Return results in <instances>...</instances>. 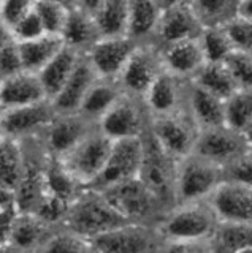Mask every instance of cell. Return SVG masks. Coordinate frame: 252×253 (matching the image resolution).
I'll use <instances>...</instances> for the list:
<instances>
[{"label": "cell", "mask_w": 252, "mask_h": 253, "mask_svg": "<svg viewBox=\"0 0 252 253\" xmlns=\"http://www.w3.org/2000/svg\"><path fill=\"white\" fill-rule=\"evenodd\" d=\"M212 249H214V253H233V252H230V250H228V249L222 247V245L216 244L214 241H212Z\"/></svg>", "instance_id": "cell-53"}, {"label": "cell", "mask_w": 252, "mask_h": 253, "mask_svg": "<svg viewBox=\"0 0 252 253\" xmlns=\"http://www.w3.org/2000/svg\"><path fill=\"white\" fill-rule=\"evenodd\" d=\"M113 142L97 125L59 160L83 187H91L103 169Z\"/></svg>", "instance_id": "cell-5"}, {"label": "cell", "mask_w": 252, "mask_h": 253, "mask_svg": "<svg viewBox=\"0 0 252 253\" xmlns=\"http://www.w3.org/2000/svg\"><path fill=\"white\" fill-rule=\"evenodd\" d=\"M24 172V152L19 141L3 138L0 141V185L16 192Z\"/></svg>", "instance_id": "cell-33"}, {"label": "cell", "mask_w": 252, "mask_h": 253, "mask_svg": "<svg viewBox=\"0 0 252 253\" xmlns=\"http://www.w3.org/2000/svg\"><path fill=\"white\" fill-rule=\"evenodd\" d=\"M192 83L222 100H227L238 90L235 78L225 62L204 63L199 75L192 79Z\"/></svg>", "instance_id": "cell-32"}, {"label": "cell", "mask_w": 252, "mask_h": 253, "mask_svg": "<svg viewBox=\"0 0 252 253\" xmlns=\"http://www.w3.org/2000/svg\"><path fill=\"white\" fill-rule=\"evenodd\" d=\"M94 253H99V252H96V250H94Z\"/></svg>", "instance_id": "cell-60"}, {"label": "cell", "mask_w": 252, "mask_h": 253, "mask_svg": "<svg viewBox=\"0 0 252 253\" xmlns=\"http://www.w3.org/2000/svg\"><path fill=\"white\" fill-rule=\"evenodd\" d=\"M52 2H56V3H60V5H64L67 8H76L78 6V0H52Z\"/></svg>", "instance_id": "cell-52"}, {"label": "cell", "mask_w": 252, "mask_h": 253, "mask_svg": "<svg viewBox=\"0 0 252 253\" xmlns=\"http://www.w3.org/2000/svg\"><path fill=\"white\" fill-rule=\"evenodd\" d=\"M2 85H3V78L0 76V92H2Z\"/></svg>", "instance_id": "cell-57"}, {"label": "cell", "mask_w": 252, "mask_h": 253, "mask_svg": "<svg viewBox=\"0 0 252 253\" xmlns=\"http://www.w3.org/2000/svg\"><path fill=\"white\" fill-rule=\"evenodd\" d=\"M189 83L191 81H183V79L163 71L143 98L149 116L160 117L183 109L186 106V92Z\"/></svg>", "instance_id": "cell-18"}, {"label": "cell", "mask_w": 252, "mask_h": 253, "mask_svg": "<svg viewBox=\"0 0 252 253\" xmlns=\"http://www.w3.org/2000/svg\"><path fill=\"white\" fill-rule=\"evenodd\" d=\"M24 71L19 43L13 42L0 47V76L3 79Z\"/></svg>", "instance_id": "cell-42"}, {"label": "cell", "mask_w": 252, "mask_h": 253, "mask_svg": "<svg viewBox=\"0 0 252 253\" xmlns=\"http://www.w3.org/2000/svg\"><path fill=\"white\" fill-rule=\"evenodd\" d=\"M240 18L252 22V0H241V5H240Z\"/></svg>", "instance_id": "cell-48"}, {"label": "cell", "mask_w": 252, "mask_h": 253, "mask_svg": "<svg viewBox=\"0 0 252 253\" xmlns=\"http://www.w3.org/2000/svg\"><path fill=\"white\" fill-rule=\"evenodd\" d=\"M0 212H2V209H0Z\"/></svg>", "instance_id": "cell-62"}, {"label": "cell", "mask_w": 252, "mask_h": 253, "mask_svg": "<svg viewBox=\"0 0 252 253\" xmlns=\"http://www.w3.org/2000/svg\"><path fill=\"white\" fill-rule=\"evenodd\" d=\"M103 193L129 223L157 226L168 212L152 190L140 177L108 188Z\"/></svg>", "instance_id": "cell-3"}, {"label": "cell", "mask_w": 252, "mask_h": 253, "mask_svg": "<svg viewBox=\"0 0 252 253\" xmlns=\"http://www.w3.org/2000/svg\"><path fill=\"white\" fill-rule=\"evenodd\" d=\"M137 46L138 43L127 35L103 37L84 54V57L99 78L117 81Z\"/></svg>", "instance_id": "cell-15"}, {"label": "cell", "mask_w": 252, "mask_h": 253, "mask_svg": "<svg viewBox=\"0 0 252 253\" xmlns=\"http://www.w3.org/2000/svg\"><path fill=\"white\" fill-rule=\"evenodd\" d=\"M149 131L165 152L178 162L194 152L200 134L186 106L173 114L151 117Z\"/></svg>", "instance_id": "cell-7"}, {"label": "cell", "mask_w": 252, "mask_h": 253, "mask_svg": "<svg viewBox=\"0 0 252 253\" xmlns=\"http://www.w3.org/2000/svg\"><path fill=\"white\" fill-rule=\"evenodd\" d=\"M203 32L202 24L194 14L191 5H181L162 10V16L154 35V44L157 47L184 40L200 38Z\"/></svg>", "instance_id": "cell-17"}, {"label": "cell", "mask_w": 252, "mask_h": 253, "mask_svg": "<svg viewBox=\"0 0 252 253\" xmlns=\"http://www.w3.org/2000/svg\"><path fill=\"white\" fill-rule=\"evenodd\" d=\"M35 13L40 18L46 34L60 37L62 30L65 27L70 8L52 2V0H37Z\"/></svg>", "instance_id": "cell-37"}, {"label": "cell", "mask_w": 252, "mask_h": 253, "mask_svg": "<svg viewBox=\"0 0 252 253\" xmlns=\"http://www.w3.org/2000/svg\"><path fill=\"white\" fill-rule=\"evenodd\" d=\"M224 172L225 179L236 180L252 187V150H249L246 155H243L232 165H228L227 168H224Z\"/></svg>", "instance_id": "cell-43"}, {"label": "cell", "mask_w": 252, "mask_h": 253, "mask_svg": "<svg viewBox=\"0 0 252 253\" xmlns=\"http://www.w3.org/2000/svg\"><path fill=\"white\" fill-rule=\"evenodd\" d=\"M220 223L252 225V187L236 180H222L208 198Z\"/></svg>", "instance_id": "cell-14"}, {"label": "cell", "mask_w": 252, "mask_h": 253, "mask_svg": "<svg viewBox=\"0 0 252 253\" xmlns=\"http://www.w3.org/2000/svg\"><path fill=\"white\" fill-rule=\"evenodd\" d=\"M199 42H200L206 63L225 62L235 52L233 44L230 42V37H228L225 27L203 29Z\"/></svg>", "instance_id": "cell-36"}, {"label": "cell", "mask_w": 252, "mask_h": 253, "mask_svg": "<svg viewBox=\"0 0 252 253\" xmlns=\"http://www.w3.org/2000/svg\"><path fill=\"white\" fill-rule=\"evenodd\" d=\"M159 49L165 71L183 81H192L206 63L199 38L171 43Z\"/></svg>", "instance_id": "cell-19"}, {"label": "cell", "mask_w": 252, "mask_h": 253, "mask_svg": "<svg viewBox=\"0 0 252 253\" xmlns=\"http://www.w3.org/2000/svg\"><path fill=\"white\" fill-rule=\"evenodd\" d=\"M37 0H3L2 6H0V14L2 18L13 26L21 18L35 10Z\"/></svg>", "instance_id": "cell-44"}, {"label": "cell", "mask_w": 252, "mask_h": 253, "mask_svg": "<svg viewBox=\"0 0 252 253\" xmlns=\"http://www.w3.org/2000/svg\"><path fill=\"white\" fill-rule=\"evenodd\" d=\"M225 63L230 68L238 89L252 90V55L233 52Z\"/></svg>", "instance_id": "cell-40"}, {"label": "cell", "mask_w": 252, "mask_h": 253, "mask_svg": "<svg viewBox=\"0 0 252 253\" xmlns=\"http://www.w3.org/2000/svg\"><path fill=\"white\" fill-rule=\"evenodd\" d=\"M157 2L162 6V10H167V8H173V6H181V5H191V0H157Z\"/></svg>", "instance_id": "cell-50"}, {"label": "cell", "mask_w": 252, "mask_h": 253, "mask_svg": "<svg viewBox=\"0 0 252 253\" xmlns=\"http://www.w3.org/2000/svg\"><path fill=\"white\" fill-rule=\"evenodd\" d=\"M32 253H94V247L89 239L57 226Z\"/></svg>", "instance_id": "cell-34"}, {"label": "cell", "mask_w": 252, "mask_h": 253, "mask_svg": "<svg viewBox=\"0 0 252 253\" xmlns=\"http://www.w3.org/2000/svg\"><path fill=\"white\" fill-rule=\"evenodd\" d=\"M97 73L91 67L88 59L83 55L81 62L78 63L73 75L68 78L64 87L50 100L57 114H73L80 111L81 103L89 92L91 85L97 81Z\"/></svg>", "instance_id": "cell-21"}, {"label": "cell", "mask_w": 252, "mask_h": 253, "mask_svg": "<svg viewBox=\"0 0 252 253\" xmlns=\"http://www.w3.org/2000/svg\"><path fill=\"white\" fill-rule=\"evenodd\" d=\"M220 221L208 200L176 204L171 208L155 229L162 242H200L216 236Z\"/></svg>", "instance_id": "cell-1"}, {"label": "cell", "mask_w": 252, "mask_h": 253, "mask_svg": "<svg viewBox=\"0 0 252 253\" xmlns=\"http://www.w3.org/2000/svg\"><path fill=\"white\" fill-rule=\"evenodd\" d=\"M0 253H22V252H21L19 249L14 247L13 244L6 242V244H2V245H0Z\"/></svg>", "instance_id": "cell-51"}, {"label": "cell", "mask_w": 252, "mask_h": 253, "mask_svg": "<svg viewBox=\"0 0 252 253\" xmlns=\"http://www.w3.org/2000/svg\"><path fill=\"white\" fill-rule=\"evenodd\" d=\"M122 93L124 92L119 83L114 81V79L97 78V81L91 85L89 92L86 93L78 113L88 121L99 124L100 119L113 108V105L121 98Z\"/></svg>", "instance_id": "cell-25"}, {"label": "cell", "mask_w": 252, "mask_h": 253, "mask_svg": "<svg viewBox=\"0 0 252 253\" xmlns=\"http://www.w3.org/2000/svg\"><path fill=\"white\" fill-rule=\"evenodd\" d=\"M81 59H83V54L64 46L57 52L56 57H54L40 73H37L50 100L64 87V84L68 81V78L73 75V71L76 70Z\"/></svg>", "instance_id": "cell-27"}, {"label": "cell", "mask_w": 252, "mask_h": 253, "mask_svg": "<svg viewBox=\"0 0 252 253\" xmlns=\"http://www.w3.org/2000/svg\"><path fill=\"white\" fill-rule=\"evenodd\" d=\"M124 223L129 221L114 209L103 192L86 187L68 206L62 226L92 241L94 237Z\"/></svg>", "instance_id": "cell-2"}, {"label": "cell", "mask_w": 252, "mask_h": 253, "mask_svg": "<svg viewBox=\"0 0 252 253\" xmlns=\"http://www.w3.org/2000/svg\"><path fill=\"white\" fill-rule=\"evenodd\" d=\"M251 150V141L241 131L227 125L202 130L197 139L194 152L206 160L227 168Z\"/></svg>", "instance_id": "cell-12"}, {"label": "cell", "mask_w": 252, "mask_h": 253, "mask_svg": "<svg viewBox=\"0 0 252 253\" xmlns=\"http://www.w3.org/2000/svg\"><path fill=\"white\" fill-rule=\"evenodd\" d=\"M64 46L65 44L62 37L51 34H45L35 40H30V42L19 43L24 70L40 73Z\"/></svg>", "instance_id": "cell-28"}, {"label": "cell", "mask_w": 252, "mask_h": 253, "mask_svg": "<svg viewBox=\"0 0 252 253\" xmlns=\"http://www.w3.org/2000/svg\"><path fill=\"white\" fill-rule=\"evenodd\" d=\"M251 150H252V144H251Z\"/></svg>", "instance_id": "cell-61"}, {"label": "cell", "mask_w": 252, "mask_h": 253, "mask_svg": "<svg viewBox=\"0 0 252 253\" xmlns=\"http://www.w3.org/2000/svg\"><path fill=\"white\" fill-rule=\"evenodd\" d=\"M45 100L50 98L37 73L24 70L18 75L3 79L2 92H0V105L5 109L35 105V103Z\"/></svg>", "instance_id": "cell-22"}, {"label": "cell", "mask_w": 252, "mask_h": 253, "mask_svg": "<svg viewBox=\"0 0 252 253\" xmlns=\"http://www.w3.org/2000/svg\"><path fill=\"white\" fill-rule=\"evenodd\" d=\"M3 138H5V136H3V133H2V131H0V141H2Z\"/></svg>", "instance_id": "cell-58"}, {"label": "cell", "mask_w": 252, "mask_h": 253, "mask_svg": "<svg viewBox=\"0 0 252 253\" xmlns=\"http://www.w3.org/2000/svg\"><path fill=\"white\" fill-rule=\"evenodd\" d=\"M60 37L67 47L83 55L101 38L94 14L80 6L70 10Z\"/></svg>", "instance_id": "cell-23"}, {"label": "cell", "mask_w": 252, "mask_h": 253, "mask_svg": "<svg viewBox=\"0 0 252 253\" xmlns=\"http://www.w3.org/2000/svg\"><path fill=\"white\" fill-rule=\"evenodd\" d=\"M151 116L145 106L143 100L122 93L113 108L99 121L100 131L109 139L121 141L141 138L149 130Z\"/></svg>", "instance_id": "cell-8"}, {"label": "cell", "mask_w": 252, "mask_h": 253, "mask_svg": "<svg viewBox=\"0 0 252 253\" xmlns=\"http://www.w3.org/2000/svg\"><path fill=\"white\" fill-rule=\"evenodd\" d=\"M246 136H248V139L251 141V144H252V122L249 125V128L246 130Z\"/></svg>", "instance_id": "cell-55"}, {"label": "cell", "mask_w": 252, "mask_h": 253, "mask_svg": "<svg viewBox=\"0 0 252 253\" xmlns=\"http://www.w3.org/2000/svg\"><path fill=\"white\" fill-rule=\"evenodd\" d=\"M212 241L230 252H235L244 245H252V225L220 223Z\"/></svg>", "instance_id": "cell-38"}, {"label": "cell", "mask_w": 252, "mask_h": 253, "mask_svg": "<svg viewBox=\"0 0 252 253\" xmlns=\"http://www.w3.org/2000/svg\"><path fill=\"white\" fill-rule=\"evenodd\" d=\"M141 160H143V136L114 141L103 169L91 188L105 192L111 187L137 179L140 176Z\"/></svg>", "instance_id": "cell-9"}, {"label": "cell", "mask_w": 252, "mask_h": 253, "mask_svg": "<svg viewBox=\"0 0 252 253\" xmlns=\"http://www.w3.org/2000/svg\"><path fill=\"white\" fill-rule=\"evenodd\" d=\"M225 29L228 37H230L235 52L252 55V22L238 16Z\"/></svg>", "instance_id": "cell-39"}, {"label": "cell", "mask_w": 252, "mask_h": 253, "mask_svg": "<svg viewBox=\"0 0 252 253\" xmlns=\"http://www.w3.org/2000/svg\"><path fill=\"white\" fill-rule=\"evenodd\" d=\"M13 42H14L13 29L10 24L2 18V14H0V47L8 44V43H13Z\"/></svg>", "instance_id": "cell-47"}, {"label": "cell", "mask_w": 252, "mask_h": 253, "mask_svg": "<svg viewBox=\"0 0 252 253\" xmlns=\"http://www.w3.org/2000/svg\"><path fill=\"white\" fill-rule=\"evenodd\" d=\"M54 116H56V111L50 100L35 103V105L5 109L0 119V131L3 133L5 138L14 141L42 136Z\"/></svg>", "instance_id": "cell-13"}, {"label": "cell", "mask_w": 252, "mask_h": 253, "mask_svg": "<svg viewBox=\"0 0 252 253\" xmlns=\"http://www.w3.org/2000/svg\"><path fill=\"white\" fill-rule=\"evenodd\" d=\"M97 124L88 121L80 113L54 116L50 126L42 134L43 144L51 157L60 158L73 149Z\"/></svg>", "instance_id": "cell-16"}, {"label": "cell", "mask_w": 252, "mask_h": 253, "mask_svg": "<svg viewBox=\"0 0 252 253\" xmlns=\"http://www.w3.org/2000/svg\"><path fill=\"white\" fill-rule=\"evenodd\" d=\"M91 242L99 253H157L162 245L155 226L141 223H124Z\"/></svg>", "instance_id": "cell-11"}, {"label": "cell", "mask_w": 252, "mask_h": 253, "mask_svg": "<svg viewBox=\"0 0 252 253\" xmlns=\"http://www.w3.org/2000/svg\"><path fill=\"white\" fill-rule=\"evenodd\" d=\"M130 0H103L94 11V19L101 38L103 37H124L129 27Z\"/></svg>", "instance_id": "cell-31"}, {"label": "cell", "mask_w": 252, "mask_h": 253, "mask_svg": "<svg viewBox=\"0 0 252 253\" xmlns=\"http://www.w3.org/2000/svg\"><path fill=\"white\" fill-rule=\"evenodd\" d=\"M233 253H252V245H244V247L236 249Z\"/></svg>", "instance_id": "cell-54"}, {"label": "cell", "mask_w": 252, "mask_h": 253, "mask_svg": "<svg viewBox=\"0 0 252 253\" xmlns=\"http://www.w3.org/2000/svg\"><path fill=\"white\" fill-rule=\"evenodd\" d=\"M45 185H46V195L56 198V200L68 206L86 188L65 169V166L56 157H50L48 160Z\"/></svg>", "instance_id": "cell-30"}, {"label": "cell", "mask_w": 252, "mask_h": 253, "mask_svg": "<svg viewBox=\"0 0 252 253\" xmlns=\"http://www.w3.org/2000/svg\"><path fill=\"white\" fill-rule=\"evenodd\" d=\"M165 71L160 49L154 43L138 44L117 78L124 93L143 100L154 81Z\"/></svg>", "instance_id": "cell-10"}, {"label": "cell", "mask_w": 252, "mask_h": 253, "mask_svg": "<svg viewBox=\"0 0 252 253\" xmlns=\"http://www.w3.org/2000/svg\"><path fill=\"white\" fill-rule=\"evenodd\" d=\"M157 253H214L211 241L200 242H162Z\"/></svg>", "instance_id": "cell-45"}, {"label": "cell", "mask_w": 252, "mask_h": 253, "mask_svg": "<svg viewBox=\"0 0 252 253\" xmlns=\"http://www.w3.org/2000/svg\"><path fill=\"white\" fill-rule=\"evenodd\" d=\"M3 113H5V108L0 105V119H2V116H3Z\"/></svg>", "instance_id": "cell-56"}, {"label": "cell", "mask_w": 252, "mask_h": 253, "mask_svg": "<svg viewBox=\"0 0 252 253\" xmlns=\"http://www.w3.org/2000/svg\"><path fill=\"white\" fill-rule=\"evenodd\" d=\"M11 29H13L14 42H18V43H26L46 34L43 29V24L40 18H38V14L35 13V10L26 14L24 18H21L18 22H14Z\"/></svg>", "instance_id": "cell-41"}, {"label": "cell", "mask_w": 252, "mask_h": 253, "mask_svg": "<svg viewBox=\"0 0 252 253\" xmlns=\"http://www.w3.org/2000/svg\"><path fill=\"white\" fill-rule=\"evenodd\" d=\"M57 226H51L30 212H18L13 220L10 244L19 249L22 253H32L48 234Z\"/></svg>", "instance_id": "cell-26"}, {"label": "cell", "mask_w": 252, "mask_h": 253, "mask_svg": "<svg viewBox=\"0 0 252 253\" xmlns=\"http://www.w3.org/2000/svg\"><path fill=\"white\" fill-rule=\"evenodd\" d=\"M186 108L200 131L225 125V100L202 89L192 81L187 84Z\"/></svg>", "instance_id": "cell-20"}, {"label": "cell", "mask_w": 252, "mask_h": 253, "mask_svg": "<svg viewBox=\"0 0 252 253\" xmlns=\"http://www.w3.org/2000/svg\"><path fill=\"white\" fill-rule=\"evenodd\" d=\"M16 213H18L16 209H6L0 212V245L10 242L11 226Z\"/></svg>", "instance_id": "cell-46"}, {"label": "cell", "mask_w": 252, "mask_h": 253, "mask_svg": "<svg viewBox=\"0 0 252 253\" xmlns=\"http://www.w3.org/2000/svg\"><path fill=\"white\" fill-rule=\"evenodd\" d=\"M252 122V90L238 89L225 100V125L246 134Z\"/></svg>", "instance_id": "cell-35"}, {"label": "cell", "mask_w": 252, "mask_h": 253, "mask_svg": "<svg viewBox=\"0 0 252 253\" xmlns=\"http://www.w3.org/2000/svg\"><path fill=\"white\" fill-rule=\"evenodd\" d=\"M2 3H3V0H0V6H2Z\"/></svg>", "instance_id": "cell-59"}, {"label": "cell", "mask_w": 252, "mask_h": 253, "mask_svg": "<svg viewBox=\"0 0 252 253\" xmlns=\"http://www.w3.org/2000/svg\"><path fill=\"white\" fill-rule=\"evenodd\" d=\"M176 166L178 160L165 152L148 130L143 134V160L138 177L152 190L168 211L175 206Z\"/></svg>", "instance_id": "cell-6"}, {"label": "cell", "mask_w": 252, "mask_h": 253, "mask_svg": "<svg viewBox=\"0 0 252 253\" xmlns=\"http://www.w3.org/2000/svg\"><path fill=\"white\" fill-rule=\"evenodd\" d=\"M241 0H191V8L203 29L227 27L240 16Z\"/></svg>", "instance_id": "cell-29"}, {"label": "cell", "mask_w": 252, "mask_h": 253, "mask_svg": "<svg viewBox=\"0 0 252 253\" xmlns=\"http://www.w3.org/2000/svg\"><path fill=\"white\" fill-rule=\"evenodd\" d=\"M162 16L157 0H130L127 37L138 44L152 43Z\"/></svg>", "instance_id": "cell-24"}, {"label": "cell", "mask_w": 252, "mask_h": 253, "mask_svg": "<svg viewBox=\"0 0 252 253\" xmlns=\"http://www.w3.org/2000/svg\"><path fill=\"white\" fill-rule=\"evenodd\" d=\"M222 180H225L222 166L195 152L181 158L175 177V206L208 200Z\"/></svg>", "instance_id": "cell-4"}, {"label": "cell", "mask_w": 252, "mask_h": 253, "mask_svg": "<svg viewBox=\"0 0 252 253\" xmlns=\"http://www.w3.org/2000/svg\"><path fill=\"white\" fill-rule=\"evenodd\" d=\"M101 2H103V0H78V6L89 13H94L100 6Z\"/></svg>", "instance_id": "cell-49"}]
</instances>
